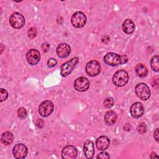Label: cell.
I'll list each match as a JSON object with an SVG mask.
<instances>
[{
  "label": "cell",
  "instance_id": "obj_1",
  "mask_svg": "<svg viewBox=\"0 0 159 159\" xmlns=\"http://www.w3.org/2000/svg\"><path fill=\"white\" fill-rule=\"evenodd\" d=\"M128 61V57L126 55H119L117 53L110 52L106 53L104 57V63L111 66L126 63Z\"/></svg>",
  "mask_w": 159,
  "mask_h": 159
},
{
  "label": "cell",
  "instance_id": "obj_2",
  "mask_svg": "<svg viewBox=\"0 0 159 159\" xmlns=\"http://www.w3.org/2000/svg\"><path fill=\"white\" fill-rule=\"evenodd\" d=\"M129 80V75L124 70H119L117 71L113 77L112 82L115 86L117 87H122L125 85Z\"/></svg>",
  "mask_w": 159,
  "mask_h": 159
},
{
  "label": "cell",
  "instance_id": "obj_3",
  "mask_svg": "<svg viewBox=\"0 0 159 159\" xmlns=\"http://www.w3.org/2000/svg\"><path fill=\"white\" fill-rule=\"evenodd\" d=\"M79 62L78 57H74L69 61L64 63L60 68V75L63 77H66L69 75Z\"/></svg>",
  "mask_w": 159,
  "mask_h": 159
},
{
  "label": "cell",
  "instance_id": "obj_4",
  "mask_svg": "<svg viewBox=\"0 0 159 159\" xmlns=\"http://www.w3.org/2000/svg\"><path fill=\"white\" fill-rule=\"evenodd\" d=\"M135 92L137 96L142 100H147L150 96V91L149 87L145 83H140L136 84Z\"/></svg>",
  "mask_w": 159,
  "mask_h": 159
},
{
  "label": "cell",
  "instance_id": "obj_5",
  "mask_svg": "<svg viewBox=\"0 0 159 159\" xmlns=\"http://www.w3.org/2000/svg\"><path fill=\"white\" fill-rule=\"evenodd\" d=\"M86 15L83 12L78 11L72 15L71 22L75 27L81 28L86 24Z\"/></svg>",
  "mask_w": 159,
  "mask_h": 159
},
{
  "label": "cell",
  "instance_id": "obj_6",
  "mask_svg": "<svg viewBox=\"0 0 159 159\" xmlns=\"http://www.w3.org/2000/svg\"><path fill=\"white\" fill-rule=\"evenodd\" d=\"M9 23L13 28L19 29L24 25L25 18L20 13L14 12L10 16Z\"/></svg>",
  "mask_w": 159,
  "mask_h": 159
},
{
  "label": "cell",
  "instance_id": "obj_7",
  "mask_svg": "<svg viewBox=\"0 0 159 159\" xmlns=\"http://www.w3.org/2000/svg\"><path fill=\"white\" fill-rule=\"evenodd\" d=\"M86 73L89 76H95L99 74L101 71V65L98 61L93 60L88 62L85 68Z\"/></svg>",
  "mask_w": 159,
  "mask_h": 159
},
{
  "label": "cell",
  "instance_id": "obj_8",
  "mask_svg": "<svg viewBox=\"0 0 159 159\" xmlns=\"http://www.w3.org/2000/svg\"><path fill=\"white\" fill-rule=\"evenodd\" d=\"M53 104L50 101H43L39 107V112L42 117H47L50 116L53 111Z\"/></svg>",
  "mask_w": 159,
  "mask_h": 159
},
{
  "label": "cell",
  "instance_id": "obj_9",
  "mask_svg": "<svg viewBox=\"0 0 159 159\" xmlns=\"http://www.w3.org/2000/svg\"><path fill=\"white\" fill-rule=\"evenodd\" d=\"M89 81L85 77H79L76 78L74 83L75 89L80 92L87 91L89 88Z\"/></svg>",
  "mask_w": 159,
  "mask_h": 159
},
{
  "label": "cell",
  "instance_id": "obj_10",
  "mask_svg": "<svg viewBox=\"0 0 159 159\" xmlns=\"http://www.w3.org/2000/svg\"><path fill=\"white\" fill-rule=\"evenodd\" d=\"M26 59L30 65H37L40 59V52L36 49H30L26 53Z\"/></svg>",
  "mask_w": 159,
  "mask_h": 159
},
{
  "label": "cell",
  "instance_id": "obj_11",
  "mask_svg": "<svg viewBox=\"0 0 159 159\" xmlns=\"http://www.w3.org/2000/svg\"><path fill=\"white\" fill-rule=\"evenodd\" d=\"M27 152L26 146L22 143L16 144L12 150L14 157L17 159L24 158L27 154Z\"/></svg>",
  "mask_w": 159,
  "mask_h": 159
},
{
  "label": "cell",
  "instance_id": "obj_12",
  "mask_svg": "<svg viewBox=\"0 0 159 159\" xmlns=\"http://www.w3.org/2000/svg\"><path fill=\"white\" fill-rule=\"evenodd\" d=\"M130 112L131 116L134 118L140 117L144 113V106L141 102H134L130 106Z\"/></svg>",
  "mask_w": 159,
  "mask_h": 159
},
{
  "label": "cell",
  "instance_id": "obj_13",
  "mask_svg": "<svg viewBox=\"0 0 159 159\" xmlns=\"http://www.w3.org/2000/svg\"><path fill=\"white\" fill-rule=\"evenodd\" d=\"M77 156V150L73 145H67L61 151V157L63 159H75Z\"/></svg>",
  "mask_w": 159,
  "mask_h": 159
},
{
  "label": "cell",
  "instance_id": "obj_14",
  "mask_svg": "<svg viewBox=\"0 0 159 159\" xmlns=\"http://www.w3.org/2000/svg\"><path fill=\"white\" fill-rule=\"evenodd\" d=\"M57 54L60 58L67 57L71 52V47L70 45L65 43H61L57 47Z\"/></svg>",
  "mask_w": 159,
  "mask_h": 159
},
{
  "label": "cell",
  "instance_id": "obj_15",
  "mask_svg": "<svg viewBox=\"0 0 159 159\" xmlns=\"http://www.w3.org/2000/svg\"><path fill=\"white\" fill-rule=\"evenodd\" d=\"M83 151L84 155L87 158H93L94 155V143L90 140H86L83 145Z\"/></svg>",
  "mask_w": 159,
  "mask_h": 159
},
{
  "label": "cell",
  "instance_id": "obj_16",
  "mask_svg": "<svg viewBox=\"0 0 159 159\" xmlns=\"http://www.w3.org/2000/svg\"><path fill=\"white\" fill-rule=\"evenodd\" d=\"M110 145V140L106 135H102L98 137L96 141V145L100 150H106Z\"/></svg>",
  "mask_w": 159,
  "mask_h": 159
},
{
  "label": "cell",
  "instance_id": "obj_17",
  "mask_svg": "<svg viewBox=\"0 0 159 159\" xmlns=\"http://www.w3.org/2000/svg\"><path fill=\"white\" fill-rule=\"evenodd\" d=\"M135 27V26L134 22L130 19H125L122 24V30L125 34H130L134 32Z\"/></svg>",
  "mask_w": 159,
  "mask_h": 159
},
{
  "label": "cell",
  "instance_id": "obj_18",
  "mask_svg": "<svg viewBox=\"0 0 159 159\" xmlns=\"http://www.w3.org/2000/svg\"><path fill=\"white\" fill-rule=\"evenodd\" d=\"M117 119V115L113 111H109L106 112L104 117V122L107 125H112L114 124Z\"/></svg>",
  "mask_w": 159,
  "mask_h": 159
},
{
  "label": "cell",
  "instance_id": "obj_19",
  "mask_svg": "<svg viewBox=\"0 0 159 159\" xmlns=\"http://www.w3.org/2000/svg\"><path fill=\"white\" fill-rule=\"evenodd\" d=\"M14 140V136L12 132L6 131L2 134L1 137V142L5 145H11Z\"/></svg>",
  "mask_w": 159,
  "mask_h": 159
},
{
  "label": "cell",
  "instance_id": "obj_20",
  "mask_svg": "<svg viewBox=\"0 0 159 159\" xmlns=\"http://www.w3.org/2000/svg\"><path fill=\"white\" fill-rule=\"evenodd\" d=\"M135 70L137 76L140 78H145L148 74V70L147 67L142 63L137 64L135 66Z\"/></svg>",
  "mask_w": 159,
  "mask_h": 159
},
{
  "label": "cell",
  "instance_id": "obj_21",
  "mask_svg": "<svg viewBox=\"0 0 159 159\" xmlns=\"http://www.w3.org/2000/svg\"><path fill=\"white\" fill-rule=\"evenodd\" d=\"M150 66L155 72L159 71V57L158 55H155L150 60Z\"/></svg>",
  "mask_w": 159,
  "mask_h": 159
},
{
  "label": "cell",
  "instance_id": "obj_22",
  "mask_svg": "<svg viewBox=\"0 0 159 159\" xmlns=\"http://www.w3.org/2000/svg\"><path fill=\"white\" fill-rule=\"evenodd\" d=\"M17 116L20 119H23L25 118L27 116L26 109L23 107H19L17 110Z\"/></svg>",
  "mask_w": 159,
  "mask_h": 159
},
{
  "label": "cell",
  "instance_id": "obj_23",
  "mask_svg": "<svg viewBox=\"0 0 159 159\" xmlns=\"http://www.w3.org/2000/svg\"><path fill=\"white\" fill-rule=\"evenodd\" d=\"M137 132L140 134H143L147 132V127L146 124L145 123L139 124L137 126Z\"/></svg>",
  "mask_w": 159,
  "mask_h": 159
},
{
  "label": "cell",
  "instance_id": "obj_24",
  "mask_svg": "<svg viewBox=\"0 0 159 159\" xmlns=\"http://www.w3.org/2000/svg\"><path fill=\"white\" fill-rule=\"evenodd\" d=\"M114 102L112 98H107L104 101V106L106 108H111L114 106Z\"/></svg>",
  "mask_w": 159,
  "mask_h": 159
},
{
  "label": "cell",
  "instance_id": "obj_25",
  "mask_svg": "<svg viewBox=\"0 0 159 159\" xmlns=\"http://www.w3.org/2000/svg\"><path fill=\"white\" fill-rule=\"evenodd\" d=\"M0 92H1L0 101L2 102L3 101L6 100L7 98V97H8V93H7L6 89H3V88H1Z\"/></svg>",
  "mask_w": 159,
  "mask_h": 159
},
{
  "label": "cell",
  "instance_id": "obj_26",
  "mask_svg": "<svg viewBox=\"0 0 159 159\" xmlns=\"http://www.w3.org/2000/svg\"><path fill=\"white\" fill-rule=\"evenodd\" d=\"M28 37L31 38V39H33L34 38L36 35H37V30L35 27H31L29 30H28Z\"/></svg>",
  "mask_w": 159,
  "mask_h": 159
},
{
  "label": "cell",
  "instance_id": "obj_27",
  "mask_svg": "<svg viewBox=\"0 0 159 159\" xmlns=\"http://www.w3.org/2000/svg\"><path fill=\"white\" fill-rule=\"evenodd\" d=\"M110 158V156L109 153L106 152H102L97 156V158L104 159V158Z\"/></svg>",
  "mask_w": 159,
  "mask_h": 159
},
{
  "label": "cell",
  "instance_id": "obj_28",
  "mask_svg": "<svg viewBox=\"0 0 159 159\" xmlns=\"http://www.w3.org/2000/svg\"><path fill=\"white\" fill-rule=\"evenodd\" d=\"M57 60L55 58H50L47 62V65L49 68H52L57 65Z\"/></svg>",
  "mask_w": 159,
  "mask_h": 159
},
{
  "label": "cell",
  "instance_id": "obj_29",
  "mask_svg": "<svg viewBox=\"0 0 159 159\" xmlns=\"http://www.w3.org/2000/svg\"><path fill=\"white\" fill-rule=\"evenodd\" d=\"M41 48H42V50L43 52H47L49 50L50 45L47 42H44V43H42V45L41 46Z\"/></svg>",
  "mask_w": 159,
  "mask_h": 159
},
{
  "label": "cell",
  "instance_id": "obj_30",
  "mask_svg": "<svg viewBox=\"0 0 159 159\" xmlns=\"http://www.w3.org/2000/svg\"><path fill=\"white\" fill-rule=\"evenodd\" d=\"M35 124H36V125L39 128H40V129H41V128H42L43 127V121L42 119H37L36 122H35Z\"/></svg>",
  "mask_w": 159,
  "mask_h": 159
},
{
  "label": "cell",
  "instance_id": "obj_31",
  "mask_svg": "<svg viewBox=\"0 0 159 159\" xmlns=\"http://www.w3.org/2000/svg\"><path fill=\"white\" fill-rule=\"evenodd\" d=\"M158 129L157 128L155 130V132H154V134H153V137H154V139H155V140L157 141V142H158Z\"/></svg>",
  "mask_w": 159,
  "mask_h": 159
},
{
  "label": "cell",
  "instance_id": "obj_32",
  "mask_svg": "<svg viewBox=\"0 0 159 159\" xmlns=\"http://www.w3.org/2000/svg\"><path fill=\"white\" fill-rule=\"evenodd\" d=\"M123 128H124V130H125V131H129V130H130V129H131V125H130V124L127 123V124L124 126Z\"/></svg>",
  "mask_w": 159,
  "mask_h": 159
},
{
  "label": "cell",
  "instance_id": "obj_33",
  "mask_svg": "<svg viewBox=\"0 0 159 159\" xmlns=\"http://www.w3.org/2000/svg\"><path fill=\"white\" fill-rule=\"evenodd\" d=\"M150 157L151 158H158V156L157 155V154L155 153V152H152L150 155Z\"/></svg>",
  "mask_w": 159,
  "mask_h": 159
}]
</instances>
